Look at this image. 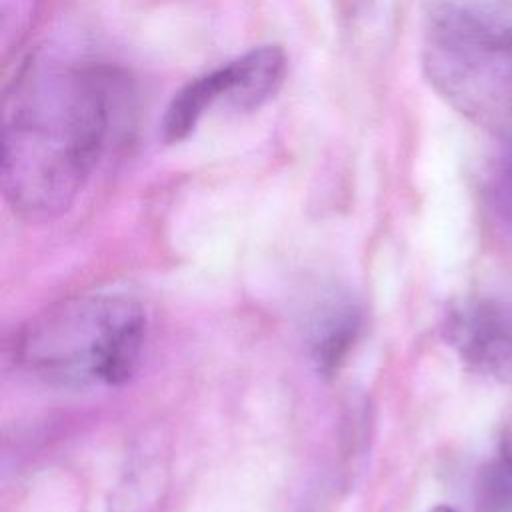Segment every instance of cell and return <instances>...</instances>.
Returning <instances> with one entry per match:
<instances>
[{"instance_id":"obj_1","label":"cell","mask_w":512,"mask_h":512,"mask_svg":"<svg viewBox=\"0 0 512 512\" xmlns=\"http://www.w3.org/2000/svg\"><path fill=\"white\" fill-rule=\"evenodd\" d=\"M130 106L126 78L100 62L58 54L30 56L4 96L2 190L28 220L66 212Z\"/></svg>"},{"instance_id":"obj_2","label":"cell","mask_w":512,"mask_h":512,"mask_svg":"<svg viewBox=\"0 0 512 512\" xmlns=\"http://www.w3.org/2000/svg\"><path fill=\"white\" fill-rule=\"evenodd\" d=\"M146 342L144 308L122 294L62 300L18 338L20 362L44 382L66 388L120 386L136 372Z\"/></svg>"},{"instance_id":"obj_3","label":"cell","mask_w":512,"mask_h":512,"mask_svg":"<svg viewBox=\"0 0 512 512\" xmlns=\"http://www.w3.org/2000/svg\"><path fill=\"white\" fill-rule=\"evenodd\" d=\"M422 68L462 116L512 146V12L424 0Z\"/></svg>"},{"instance_id":"obj_4","label":"cell","mask_w":512,"mask_h":512,"mask_svg":"<svg viewBox=\"0 0 512 512\" xmlns=\"http://www.w3.org/2000/svg\"><path fill=\"white\" fill-rule=\"evenodd\" d=\"M286 76L278 46H260L182 86L170 100L160 130L166 144L184 140L206 112L224 106L234 112L258 110L274 98Z\"/></svg>"},{"instance_id":"obj_5","label":"cell","mask_w":512,"mask_h":512,"mask_svg":"<svg viewBox=\"0 0 512 512\" xmlns=\"http://www.w3.org/2000/svg\"><path fill=\"white\" fill-rule=\"evenodd\" d=\"M444 330L468 366L512 380V300L500 296L464 300L448 312Z\"/></svg>"},{"instance_id":"obj_6","label":"cell","mask_w":512,"mask_h":512,"mask_svg":"<svg viewBox=\"0 0 512 512\" xmlns=\"http://www.w3.org/2000/svg\"><path fill=\"white\" fill-rule=\"evenodd\" d=\"M166 456L158 446H148L132 458L128 472L118 484L110 512H154L166 486Z\"/></svg>"},{"instance_id":"obj_7","label":"cell","mask_w":512,"mask_h":512,"mask_svg":"<svg viewBox=\"0 0 512 512\" xmlns=\"http://www.w3.org/2000/svg\"><path fill=\"white\" fill-rule=\"evenodd\" d=\"M360 328V314L350 302L324 308L312 328V358L322 374H332L344 362Z\"/></svg>"},{"instance_id":"obj_8","label":"cell","mask_w":512,"mask_h":512,"mask_svg":"<svg viewBox=\"0 0 512 512\" xmlns=\"http://www.w3.org/2000/svg\"><path fill=\"white\" fill-rule=\"evenodd\" d=\"M478 504L484 512H512V450L484 466L476 486Z\"/></svg>"},{"instance_id":"obj_9","label":"cell","mask_w":512,"mask_h":512,"mask_svg":"<svg viewBox=\"0 0 512 512\" xmlns=\"http://www.w3.org/2000/svg\"><path fill=\"white\" fill-rule=\"evenodd\" d=\"M38 0H0L2 14V52L4 58L26 38Z\"/></svg>"},{"instance_id":"obj_10","label":"cell","mask_w":512,"mask_h":512,"mask_svg":"<svg viewBox=\"0 0 512 512\" xmlns=\"http://www.w3.org/2000/svg\"><path fill=\"white\" fill-rule=\"evenodd\" d=\"M490 198L498 214L512 224V146H506L490 178Z\"/></svg>"},{"instance_id":"obj_11","label":"cell","mask_w":512,"mask_h":512,"mask_svg":"<svg viewBox=\"0 0 512 512\" xmlns=\"http://www.w3.org/2000/svg\"><path fill=\"white\" fill-rule=\"evenodd\" d=\"M430 512H454L450 506H434Z\"/></svg>"}]
</instances>
